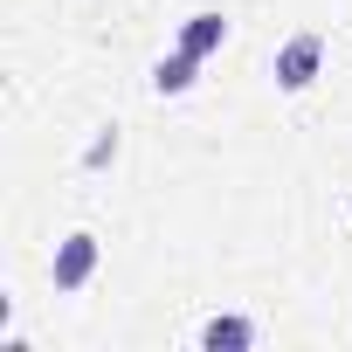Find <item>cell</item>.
<instances>
[{"mask_svg":"<svg viewBox=\"0 0 352 352\" xmlns=\"http://www.w3.org/2000/svg\"><path fill=\"white\" fill-rule=\"evenodd\" d=\"M118 152H124V138H118V124H104V131L83 145V166H90V173H104V166H118Z\"/></svg>","mask_w":352,"mask_h":352,"instance_id":"8992f818","label":"cell"},{"mask_svg":"<svg viewBox=\"0 0 352 352\" xmlns=\"http://www.w3.org/2000/svg\"><path fill=\"white\" fill-rule=\"evenodd\" d=\"M201 56H187V49H173V56H159L152 63V97H187L194 83H201Z\"/></svg>","mask_w":352,"mask_h":352,"instance_id":"5b68a950","label":"cell"},{"mask_svg":"<svg viewBox=\"0 0 352 352\" xmlns=\"http://www.w3.org/2000/svg\"><path fill=\"white\" fill-rule=\"evenodd\" d=\"M256 338H263V324L242 318V311H221V318H208V324L194 331L201 352H256Z\"/></svg>","mask_w":352,"mask_h":352,"instance_id":"3957f363","label":"cell"},{"mask_svg":"<svg viewBox=\"0 0 352 352\" xmlns=\"http://www.w3.org/2000/svg\"><path fill=\"white\" fill-rule=\"evenodd\" d=\"M97 263H104V242H97L90 228H69V235L56 242V256H49V283H56L63 297H76V290H90Z\"/></svg>","mask_w":352,"mask_h":352,"instance_id":"7a4b0ae2","label":"cell"},{"mask_svg":"<svg viewBox=\"0 0 352 352\" xmlns=\"http://www.w3.org/2000/svg\"><path fill=\"white\" fill-rule=\"evenodd\" d=\"M318 76H324V35H318V28L283 35V42H276V56H270V83H276L283 97H304Z\"/></svg>","mask_w":352,"mask_h":352,"instance_id":"6da1fadb","label":"cell"},{"mask_svg":"<svg viewBox=\"0 0 352 352\" xmlns=\"http://www.w3.org/2000/svg\"><path fill=\"white\" fill-rule=\"evenodd\" d=\"M173 49H187V56H201V63H214L221 49H228V14H187L180 21V42H173Z\"/></svg>","mask_w":352,"mask_h":352,"instance_id":"277c9868","label":"cell"}]
</instances>
